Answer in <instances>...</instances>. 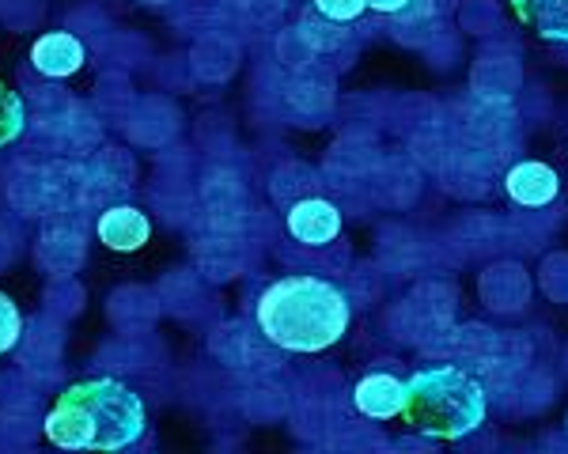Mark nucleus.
Returning a JSON list of instances; mask_svg holds the SVG:
<instances>
[{"label":"nucleus","mask_w":568,"mask_h":454,"mask_svg":"<svg viewBox=\"0 0 568 454\" xmlns=\"http://www.w3.org/2000/svg\"><path fill=\"white\" fill-rule=\"evenodd\" d=\"M20 333H23L20 307L12 303V296L0 292V357L16 349V341H20Z\"/></svg>","instance_id":"9b49d317"},{"label":"nucleus","mask_w":568,"mask_h":454,"mask_svg":"<svg viewBox=\"0 0 568 454\" xmlns=\"http://www.w3.org/2000/svg\"><path fill=\"white\" fill-rule=\"evenodd\" d=\"M402 416L433 440H463L485 424V386L452 363L425 368L406 383Z\"/></svg>","instance_id":"7ed1b4c3"},{"label":"nucleus","mask_w":568,"mask_h":454,"mask_svg":"<svg viewBox=\"0 0 568 454\" xmlns=\"http://www.w3.org/2000/svg\"><path fill=\"white\" fill-rule=\"evenodd\" d=\"M27 130V106L8 84H0V148H8L12 141H20Z\"/></svg>","instance_id":"9d476101"},{"label":"nucleus","mask_w":568,"mask_h":454,"mask_svg":"<svg viewBox=\"0 0 568 454\" xmlns=\"http://www.w3.org/2000/svg\"><path fill=\"white\" fill-rule=\"evenodd\" d=\"M508 197L516 205L524 208H542L557 197V189H561V178H557V171L549 167V163H519V167L508 171Z\"/></svg>","instance_id":"6e6552de"},{"label":"nucleus","mask_w":568,"mask_h":454,"mask_svg":"<svg viewBox=\"0 0 568 454\" xmlns=\"http://www.w3.org/2000/svg\"><path fill=\"white\" fill-rule=\"evenodd\" d=\"M409 0H368V8H375V12H402V8H406Z\"/></svg>","instance_id":"ddd939ff"},{"label":"nucleus","mask_w":568,"mask_h":454,"mask_svg":"<svg viewBox=\"0 0 568 454\" xmlns=\"http://www.w3.org/2000/svg\"><path fill=\"white\" fill-rule=\"evenodd\" d=\"M149 432V405L122 379L72 383L45 413V440L65 451H125Z\"/></svg>","instance_id":"f257e3e1"},{"label":"nucleus","mask_w":568,"mask_h":454,"mask_svg":"<svg viewBox=\"0 0 568 454\" xmlns=\"http://www.w3.org/2000/svg\"><path fill=\"white\" fill-rule=\"evenodd\" d=\"M288 231L304 247H326V243H334L342 235V213L323 197H307V202L292 205Z\"/></svg>","instance_id":"20e7f679"},{"label":"nucleus","mask_w":568,"mask_h":454,"mask_svg":"<svg viewBox=\"0 0 568 454\" xmlns=\"http://www.w3.org/2000/svg\"><path fill=\"white\" fill-rule=\"evenodd\" d=\"M519 23L546 42H568V0H508Z\"/></svg>","instance_id":"1a4fd4ad"},{"label":"nucleus","mask_w":568,"mask_h":454,"mask_svg":"<svg viewBox=\"0 0 568 454\" xmlns=\"http://www.w3.org/2000/svg\"><path fill=\"white\" fill-rule=\"evenodd\" d=\"M353 405L356 413L372 416V421H390L406 409V383L398 375H387V371L364 375L353 390Z\"/></svg>","instance_id":"39448f33"},{"label":"nucleus","mask_w":568,"mask_h":454,"mask_svg":"<svg viewBox=\"0 0 568 454\" xmlns=\"http://www.w3.org/2000/svg\"><path fill=\"white\" fill-rule=\"evenodd\" d=\"M88 61V50L77 34L69 31H53V34H42L31 50V65L42 72V76H53V80H65L72 72H80Z\"/></svg>","instance_id":"423d86ee"},{"label":"nucleus","mask_w":568,"mask_h":454,"mask_svg":"<svg viewBox=\"0 0 568 454\" xmlns=\"http://www.w3.org/2000/svg\"><path fill=\"white\" fill-rule=\"evenodd\" d=\"M99 239H103V247L118 250V254H133L152 239V224L141 208L118 205L99 216Z\"/></svg>","instance_id":"0eeeda50"},{"label":"nucleus","mask_w":568,"mask_h":454,"mask_svg":"<svg viewBox=\"0 0 568 454\" xmlns=\"http://www.w3.org/2000/svg\"><path fill=\"white\" fill-rule=\"evenodd\" d=\"M315 8L334 23H353L368 12V0H315Z\"/></svg>","instance_id":"f8f14e48"},{"label":"nucleus","mask_w":568,"mask_h":454,"mask_svg":"<svg viewBox=\"0 0 568 454\" xmlns=\"http://www.w3.org/2000/svg\"><path fill=\"white\" fill-rule=\"evenodd\" d=\"M254 322L284 352H326L349 330V299L323 277H281L258 296Z\"/></svg>","instance_id":"f03ea898"}]
</instances>
